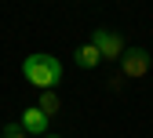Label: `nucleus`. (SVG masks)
Returning <instances> with one entry per match:
<instances>
[{
    "label": "nucleus",
    "mask_w": 153,
    "mask_h": 138,
    "mask_svg": "<svg viewBox=\"0 0 153 138\" xmlns=\"http://www.w3.org/2000/svg\"><path fill=\"white\" fill-rule=\"evenodd\" d=\"M22 131L44 138V134H48V113H44L40 106H36V109H26V113H22Z\"/></svg>",
    "instance_id": "20e7f679"
},
{
    "label": "nucleus",
    "mask_w": 153,
    "mask_h": 138,
    "mask_svg": "<svg viewBox=\"0 0 153 138\" xmlns=\"http://www.w3.org/2000/svg\"><path fill=\"white\" fill-rule=\"evenodd\" d=\"M40 109L51 116V113H59V98H55V91H44L40 94Z\"/></svg>",
    "instance_id": "423d86ee"
},
{
    "label": "nucleus",
    "mask_w": 153,
    "mask_h": 138,
    "mask_svg": "<svg viewBox=\"0 0 153 138\" xmlns=\"http://www.w3.org/2000/svg\"><path fill=\"white\" fill-rule=\"evenodd\" d=\"M99 62H102V55H99V47H95L91 40L76 47V66H80V69H95Z\"/></svg>",
    "instance_id": "39448f33"
},
{
    "label": "nucleus",
    "mask_w": 153,
    "mask_h": 138,
    "mask_svg": "<svg viewBox=\"0 0 153 138\" xmlns=\"http://www.w3.org/2000/svg\"><path fill=\"white\" fill-rule=\"evenodd\" d=\"M44 138H59V134H44Z\"/></svg>",
    "instance_id": "6e6552de"
},
{
    "label": "nucleus",
    "mask_w": 153,
    "mask_h": 138,
    "mask_svg": "<svg viewBox=\"0 0 153 138\" xmlns=\"http://www.w3.org/2000/svg\"><path fill=\"white\" fill-rule=\"evenodd\" d=\"M120 66H124V76H146V69H149V51H142V47H128L124 55H120Z\"/></svg>",
    "instance_id": "7ed1b4c3"
},
{
    "label": "nucleus",
    "mask_w": 153,
    "mask_h": 138,
    "mask_svg": "<svg viewBox=\"0 0 153 138\" xmlns=\"http://www.w3.org/2000/svg\"><path fill=\"white\" fill-rule=\"evenodd\" d=\"M91 44L99 47V55L102 58H120L128 47H124V36L120 33H109V29H95L91 33Z\"/></svg>",
    "instance_id": "f03ea898"
},
{
    "label": "nucleus",
    "mask_w": 153,
    "mask_h": 138,
    "mask_svg": "<svg viewBox=\"0 0 153 138\" xmlns=\"http://www.w3.org/2000/svg\"><path fill=\"white\" fill-rule=\"evenodd\" d=\"M4 138H22V131H18V127L11 124V127H4Z\"/></svg>",
    "instance_id": "0eeeda50"
},
{
    "label": "nucleus",
    "mask_w": 153,
    "mask_h": 138,
    "mask_svg": "<svg viewBox=\"0 0 153 138\" xmlns=\"http://www.w3.org/2000/svg\"><path fill=\"white\" fill-rule=\"evenodd\" d=\"M22 76H26L33 87L51 91L55 84L62 80V62H59L55 55H29L26 62H22Z\"/></svg>",
    "instance_id": "f257e3e1"
}]
</instances>
